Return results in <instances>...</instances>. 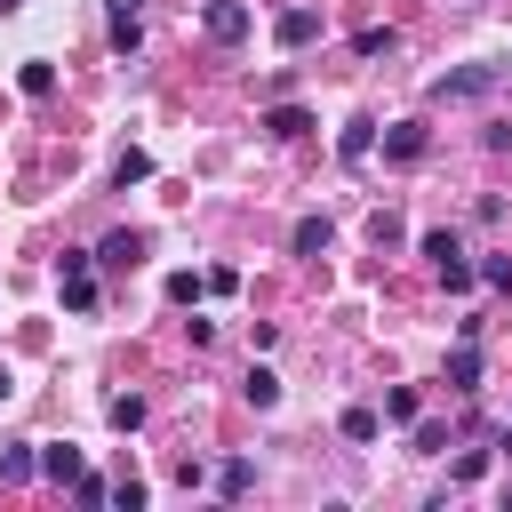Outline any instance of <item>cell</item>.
<instances>
[{"instance_id":"cell-1","label":"cell","mask_w":512,"mask_h":512,"mask_svg":"<svg viewBox=\"0 0 512 512\" xmlns=\"http://www.w3.org/2000/svg\"><path fill=\"white\" fill-rule=\"evenodd\" d=\"M496 88H504V64H464V72H440L432 80L440 104H472V96H496Z\"/></svg>"},{"instance_id":"cell-2","label":"cell","mask_w":512,"mask_h":512,"mask_svg":"<svg viewBox=\"0 0 512 512\" xmlns=\"http://www.w3.org/2000/svg\"><path fill=\"white\" fill-rule=\"evenodd\" d=\"M200 24H208V40H224V48H240V40L256 32L248 0H208V8H200Z\"/></svg>"},{"instance_id":"cell-3","label":"cell","mask_w":512,"mask_h":512,"mask_svg":"<svg viewBox=\"0 0 512 512\" xmlns=\"http://www.w3.org/2000/svg\"><path fill=\"white\" fill-rule=\"evenodd\" d=\"M64 312H96V272L80 248H64Z\"/></svg>"},{"instance_id":"cell-4","label":"cell","mask_w":512,"mask_h":512,"mask_svg":"<svg viewBox=\"0 0 512 512\" xmlns=\"http://www.w3.org/2000/svg\"><path fill=\"white\" fill-rule=\"evenodd\" d=\"M424 152H432V136H424L416 120H400V128H384V160H400V168H416Z\"/></svg>"},{"instance_id":"cell-5","label":"cell","mask_w":512,"mask_h":512,"mask_svg":"<svg viewBox=\"0 0 512 512\" xmlns=\"http://www.w3.org/2000/svg\"><path fill=\"white\" fill-rule=\"evenodd\" d=\"M272 40H280V48H304V40H320V16H312V8H280Z\"/></svg>"},{"instance_id":"cell-6","label":"cell","mask_w":512,"mask_h":512,"mask_svg":"<svg viewBox=\"0 0 512 512\" xmlns=\"http://www.w3.org/2000/svg\"><path fill=\"white\" fill-rule=\"evenodd\" d=\"M368 152H376V120H344V136H336V160H344V168H360Z\"/></svg>"},{"instance_id":"cell-7","label":"cell","mask_w":512,"mask_h":512,"mask_svg":"<svg viewBox=\"0 0 512 512\" xmlns=\"http://www.w3.org/2000/svg\"><path fill=\"white\" fill-rule=\"evenodd\" d=\"M328 240H336V224H328V216H296V232H288V248H296V256H328Z\"/></svg>"},{"instance_id":"cell-8","label":"cell","mask_w":512,"mask_h":512,"mask_svg":"<svg viewBox=\"0 0 512 512\" xmlns=\"http://www.w3.org/2000/svg\"><path fill=\"white\" fill-rule=\"evenodd\" d=\"M448 384H456V392H480V344H472V336H456V352H448Z\"/></svg>"},{"instance_id":"cell-9","label":"cell","mask_w":512,"mask_h":512,"mask_svg":"<svg viewBox=\"0 0 512 512\" xmlns=\"http://www.w3.org/2000/svg\"><path fill=\"white\" fill-rule=\"evenodd\" d=\"M136 256H144V232H112V240L96 248V264H112V272H128Z\"/></svg>"},{"instance_id":"cell-10","label":"cell","mask_w":512,"mask_h":512,"mask_svg":"<svg viewBox=\"0 0 512 512\" xmlns=\"http://www.w3.org/2000/svg\"><path fill=\"white\" fill-rule=\"evenodd\" d=\"M384 416H392V424H416V416H424V392H416V384H392V392H384Z\"/></svg>"},{"instance_id":"cell-11","label":"cell","mask_w":512,"mask_h":512,"mask_svg":"<svg viewBox=\"0 0 512 512\" xmlns=\"http://www.w3.org/2000/svg\"><path fill=\"white\" fill-rule=\"evenodd\" d=\"M264 128H272V136H304V128H312V112H304V104H272V112H264Z\"/></svg>"},{"instance_id":"cell-12","label":"cell","mask_w":512,"mask_h":512,"mask_svg":"<svg viewBox=\"0 0 512 512\" xmlns=\"http://www.w3.org/2000/svg\"><path fill=\"white\" fill-rule=\"evenodd\" d=\"M40 472H48V480H80L88 464H80V448H40Z\"/></svg>"},{"instance_id":"cell-13","label":"cell","mask_w":512,"mask_h":512,"mask_svg":"<svg viewBox=\"0 0 512 512\" xmlns=\"http://www.w3.org/2000/svg\"><path fill=\"white\" fill-rule=\"evenodd\" d=\"M32 472H40V456H32V448H0V480H8V488H16V480H32Z\"/></svg>"},{"instance_id":"cell-14","label":"cell","mask_w":512,"mask_h":512,"mask_svg":"<svg viewBox=\"0 0 512 512\" xmlns=\"http://www.w3.org/2000/svg\"><path fill=\"white\" fill-rule=\"evenodd\" d=\"M16 88H24V96H48V88H56V64H40V56H32V64L16 72Z\"/></svg>"},{"instance_id":"cell-15","label":"cell","mask_w":512,"mask_h":512,"mask_svg":"<svg viewBox=\"0 0 512 512\" xmlns=\"http://www.w3.org/2000/svg\"><path fill=\"white\" fill-rule=\"evenodd\" d=\"M144 176H152V160H144V152H120V160H112V184H120V192H128V184H144Z\"/></svg>"},{"instance_id":"cell-16","label":"cell","mask_w":512,"mask_h":512,"mask_svg":"<svg viewBox=\"0 0 512 512\" xmlns=\"http://www.w3.org/2000/svg\"><path fill=\"white\" fill-rule=\"evenodd\" d=\"M240 392H248L256 408H272V400H280V376H272V368H248V384H240Z\"/></svg>"},{"instance_id":"cell-17","label":"cell","mask_w":512,"mask_h":512,"mask_svg":"<svg viewBox=\"0 0 512 512\" xmlns=\"http://www.w3.org/2000/svg\"><path fill=\"white\" fill-rule=\"evenodd\" d=\"M376 432H384L376 408H344V440H376Z\"/></svg>"},{"instance_id":"cell-18","label":"cell","mask_w":512,"mask_h":512,"mask_svg":"<svg viewBox=\"0 0 512 512\" xmlns=\"http://www.w3.org/2000/svg\"><path fill=\"white\" fill-rule=\"evenodd\" d=\"M248 480H256V472H248V456H232V464H216V488H224V496H248Z\"/></svg>"},{"instance_id":"cell-19","label":"cell","mask_w":512,"mask_h":512,"mask_svg":"<svg viewBox=\"0 0 512 512\" xmlns=\"http://www.w3.org/2000/svg\"><path fill=\"white\" fill-rule=\"evenodd\" d=\"M200 296H208L200 272H176V280H168V304H200Z\"/></svg>"},{"instance_id":"cell-20","label":"cell","mask_w":512,"mask_h":512,"mask_svg":"<svg viewBox=\"0 0 512 512\" xmlns=\"http://www.w3.org/2000/svg\"><path fill=\"white\" fill-rule=\"evenodd\" d=\"M104 416H112V424H120V432H136V424H144V400H136V392H120V400H112V408H104Z\"/></svg>"},{"instance_id":"cell-21","label":"cell","mask_w":512,"mask_h":512,"mask_svg":"<svg viewBox=\"0 0 512 512\" xmlns=\"http://www.w3.org/2000/svg\"><path fill=\"white\" fill-rule=\"evenodd\" d=\"M472 272H480V280H488V288H504V296H512V256H480V264H472Z\"/></svg>"},{"instance_id":"cell-22","label":"cell","mask_w":512,"mask_h":512,"mask_svg":"<svg viewBox=\"0 0 512 512\" xmlns=\"http://www.w3.org/2000/svg\"><path fill=\"white\" fill-rule=\"evenodd\" d=\"M424 256H432V264H448V256H464V240H456V232H424Z\"/></svg>"},{"instance_id":"cell-23","label":"cell","mask_w":512,"mask_h":512,"mask_svg":"<svg viewBox=\"0 0 512 512\" xmlns=\"http://www.w3.org/2000/svg\"><path fill=\"white\" fill-rule=\"evenodd\" d=\"M112 504H120V512H144V480H136V472H128V480H120V488H112Z\"/></svg>"},{"instance_id":"cell-24","label":"cell","mask_w":512,"mask_h":512,"mask_svg":"<svg viewBox=\"0 0 512 512\" xmlns=\"http://www.w3.org/2000/svg\"><path fill=\"white\" fill-rule=\"evenodd\" d=\"M136 8H144V0H112V16H136Z\"/></svg>"},{"instance_id":"cell-25","label":"cell","mask_w":512,"mask_h":512,"mask_svg":"<svg viewBox=\"0 0 512 512\" xmlns=\"http://www.w3.org/2000/svg\"><path fill=\"white\" fill-rule=\"evenodd\" d=\"M496 456H504V464H512V432H504V440H496Z\"/></svg>"},{"instance_id":"cell-26","label":"cell","mask_w":512,"mask_h":512,"mask_svg":"<svg viewBox=\"0 0 512 512\" xmlns=\"http://www.w3.org/2000/svg\"><path fill=\"white\" fill-rule=\"evenodd\" d=\"M16 8H24V0H0V16H16Z\"/></svg>"},{"instance_id":"cell-27","label":"cell","mask_w":512,"mask_h":512,"mask_svg":"<svg viewBox=\"0 0 512 512\" xmlns=\"http://www.w3.org/2000/svg\"><path fill=\"white\" fill-rule=\"evenodd\" d=\"M8 392H16V384H8V368H0V400H8Z\"/></svg>"}]
</instances>
